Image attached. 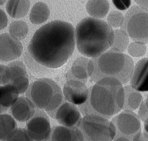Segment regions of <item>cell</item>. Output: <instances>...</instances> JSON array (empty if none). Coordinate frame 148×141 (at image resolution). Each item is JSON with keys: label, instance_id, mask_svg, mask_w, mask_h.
<instances>
[{"label": "cell", "instance_id": "cell-1", "mask_svg": "<svg viewBox=\"0 0 148 141\" xmlns=\"http://www.w3.org/2000/svg\"><path fill=\"white\" fill-rule=\"evenodd\" d=\"M76 46L75 29L71 24L56 20L35 32L28 51L38 63L49 68L61 67L71 57Z\"/></svg>", "mask_w": 148, "mask_h": 141}, {"label": "cell", "instance_id": "cell-2", "mask_svg": "<svg viewBox=\"0 0 148 141\" xmlns=\"http://www.w3.org/2000/svg\"><path fill=\"white\" fill-rule=\"evenodd\" d=\"M95 83L89 88L87 101L78 107L83 116L96 114L111 120L122 111L124 86L112 78H103Z\"/></svg>", "mask_w": 148, "mask_h": 141}, {"label": "cell", "instance_id": "cell-3", "mask_svg": "<svg viewBox=\"0 0 148 141\" xmlns=\"http://www.w3.org/2000/svg\"><path fill=\"white\" fill-rule=\"evenodd\" d=\"M75 38L78 51L85 57L92 58L111 48L114 41V29L104 20L86 17L77 24Z\"/></svg>", "mask_w": 148, "mask_h": 141}, {"label": "cell", "instance_id": "cell-4", "mask_svg": "<svg viewBox=\"0 0 148 141\" xmlns=\"http://www.w3.org/2000/svg\"><path fill=\"white\" fill-rule=\"evenodd\" d=\"M134 66L130 56L110 49L90 59L88 72L90 80L94 83L103 78H112L124 85L129 82Z\"/></svg>", "mask_w": 148, "mask_h": 141}, {"label": "cell", "instance_id": "cell-5", "mask_svg": "<svg viewBox=\"0 0 148 141\" xmlns=\"http://www.w3.org/2000/svg\"><path fill=\"white\" fill-rule=\"evenodd\" d=\"M26 93L36 108L47 113L55 111L64 100L60 87L49 78H40L34 81L29 85Z\"/></svg>", "mask_w": 148, "mask_h": 141}, {"label": "cell", "instance_id": "cell-6", "mask_svg": "<svg viewBox=\"0 0 148 141\" xmlns=\"http://www.w3.org/2000/svg\"><path fill=\"white\" fill-rule=\"evenodd\" d=\"M78 128L84 141H113L116 129L111 120L96 114L83 116Z\"/></svg>", "mask_w": 148, "mask_h": 141}, {"label": "cell", "instance_id": "cell-7", "mask_svg": "<svg viewBox=\"0 0 148 141\" xmlns=\"http://www.w3.org/2000/svg\"><path fill=\"white\" fill-rule=\"evenodd\" d=\"M133 41L148 43V11L140 6L130 8L121 27Z\"/></svg>", "mask_w": 148, "mask_h": 141}, {"label": "cell", "instance_id": "cell-8", "mask_svg": "<svg viewBox=\"0 0 148 141\" xmlns=\"http://www.w3.org/2000/svg\"><path fill=\"white\" fill-rule=\"evenodd\" d=\"M111 120L116 129L114 139L123 137L135 141L142 133L141 120L134 111L122 110Z\"/></svg>", "mask_w": 148, "mask_h": 141}, {"label": "cell", "instance_id": "cell-9", "mask_svg": "<svg viewBox=\"0 0 148 141\" xmlns=\"http://www.w3.org/2000/svg\"><path fill=\"white\" fill-rule=\"evenodd\" d=\"M52 128L47 113L37 108L34 115L27 121L25 127L33 141H49Z\"/></svg>", "mask_w": 148, "mask_h": 141}, {"label": "cell", "instance_id": "cell-10", "mask_svg": "<svg viewBox=\"0 0 148 141\" xmlns=\"http://www.w3.org/2000/svg\"><path fill=\"white\" fill-rule=\"evenodd\" d=\"M47 113L60 125L68 128H78L82 118L77 106L67 101L65 99L55 111Z\"/></svg>", "mask_w": 148, "mask_h": 141}, {"label": "cell", "instance_id": "cell-11", "mask_svg": "<svg viewBox=\"0 0 148 141\" xmlns=\"http://www.w3.org/2000/svg\"><path fill=\"white\" fill-rule=\"evenodd\" d=\"M86 83L78 80L67 81L63 92L66 100L77 106L84 103L89 95V88Z\"/></svg>", "mask_w": 148, "mask_h": 141}, {"label": "cell", "instance_id": "cell-12", "mask_svg": "<svg viewBox=\"0 0 148 141\" xmlns=\"http://www.w3.org/2000/svg\"><path fill=\"white\" fill-rule=\"evenodd\" d=\"M23 51V46L20 40L10 34L1 35V60L8 62L18 58Z\"/></svg>", "mask_w": 148, "mask_h": 141}, {"label": "cell", "instance_id": "cell-13", "mask_svg": "<svg viewBox=\"0 0 148 141\" xmlns=\"http://www.w3.org/2000/svg\"><path fill=\"white\" fill-rule=\"evenodd\" d=\"M10 70L9 84L14 86L20 94L26 93L29 86V77L26 66L22 62L15 61L8 65Z\"/></svg>", "mask_w": 148, "mask_h": 141}, {"label": "cell", "instance_id": "cell-14", "mask_svg": "<svg viewBox=\"0 0 148 141\" xmlns=\"http://www.w3.org/2000/svg\"><path fill=\"white\" fill-rule=\"evenodd\" d=\"M129 82L137 91L148 92V58L142 59L134 65Z\"/></svg>", "mask_w": 148, "mask_h": 141}, {"label": "cell", "instance_id": "cell-15", "mask_svg": "<svg viewBox=\"0 0 148 141\" xmlns=\"http://www.w3.org/2000/svg\"><path fill=\"white\" fill-rule=\"evenodd\" d=\"M36 108L27 97H20L10 108L12 115L17 121L27 122L35 114Z\"/></svg>", "mask_w": 148, "mask_h": 141}, {"label": "cell", "instance_id": "cell-16", "mask_svg": "<svg viewBox=\"0 0 148 141\" xmlns=\"http://www.w3.org/2000/svg\"><path fill=\"white\" fill-rule=\"evenodd\" d=\"M49 141H84L82 133L78 128H70L62 125H56Z\"/></svg>", "mask_w": 148, "mask_h": 141}, {"label": "cell", "instance_id": "cell-17", "mask_svg": "<svg viewBox=\"0 0 148 141\" xmlns=\"http://www.w3.org/2000/svg\"><path fill=\"white\" fill-rule=\"evenodd\" d=\"M90 59L86 57H79L75 59L71 70L66 75V80H76L86 83L90 78L88 66Z\"/></svg>", "mask_w": 148, "mask_h": 141}, {"label": "cell", "instance_id": "cell-18", "mask_svg": "<svg viewBox=\"0 0 148 141\" xmlns=\"http://www.w3.org/2000/svg\"><path fill=\"white\" fill-rule=\"evenodd\" d=\"M124 100L122 110L134 111L138 109L143 102V98L140 92L130 85L124 86Z\"/></svg>", "mask_w": 148, "mask_h": 141}, {"label": "cell", "instance_id": "cell-19", "mask_svg": "<svg viewBox=\"0 0 148 141\" xmlns=\"http://www.w3.org/2000/svg\"><path fill=\"white\" fill-rule=\"evenodd\" d=\"M30 6V0H8L6 10L12 17L22 18L28 13Z\"/></svg>", "mask_w": 148, "mask_h": 141}, {"label": "cell", "instance_id": "cell-20", "mask_svg": "<svg viewBox=\"0 0 148 141\" xmlns=\"http://www.w3.org/2000/svg\"><path fill=\"white\" fill-rule=\"evenodd\" d=\"M86 10L91 17L101 19L108 13L110 4L108 0H88Z\"/></svg>", "mask_w": 148, "mask_h": 141}, {"label": "cell", "instance_id": "cell-21", "mask_svg": "<svg viewBox=\"0 0 148 141\" xmlns=\"http://www.w3.org/2000/svg\"><path fill=\"white\" fill-rule=\"evenodd\" d=\"M0 93L1 106L8 109L16 102L20 94L17 88L10 84L1 86Z\"/></svg>", "mask_w": 148, "mask_h": 141}, {"label": "cell", "instance_id": "cell-22", "mask_svg": "<svg viewBox=\"0 0 148 141\" xmlns=\"http://www.w3.org/2000/svg\"><path fill=\"white\" fill-rule=\"evenodd\" d=\"M49 15L50 10L48 6L42 2H38L33 6L29 19L33 24H40L46 21Z\"/></svg>", "mask_w": 148, "mask_h": 141}, {"label": "cell", "instance_id": "cell-23", "mask_svg": "<svg viewBox=\"0 0 148 141\" xmlns=\"http://www.w3.org/2000/svg\"><path fill=\"white\" fill-rule=\"evenodd\" d=\"M16 120L12 115H1V141H5L17 129Z\"/></svg>", "mask_w": 148, "mask_h": 141}, {"label": "cell", "instance_id": "cell-24", "mask_svg": "<svg viewBox=\"0 0 148 141\" xmlns=\"http://www.w3.org/2000/svg\"><path fill=\"white\" fill-rule=\"evenodd\" d=\"M113 42L110 49L123 53L127 50L130 44V38L127 33L121 29L114 30Z\"/></svg>", "mask_w": 148, "mask_h": 141}, {"label": "cell", "instance_id": "cell-25", "mask_svg": "<svg viewBox=\"0 0 148 141\" xmlns=\"http://www.w3.org/2000/svg\"><path fill=\"white\" fill-rule=\"evenodd\" d=\"M10 34L19 40L25 39L28 34L29 29L26 22L16 20L12 22L9 28Z\"/></svg>", "mask_w": 148, "mask_h": 141}, {"label": "cell", "instance_id": "cell-26", "mask_svg": "<svg viewBox=\"0 0 148 141\" xmlns=\"http://www.w3.org/2000/svg\"><path fill=\"white\" fill-rule=\"evenodd\" d=\"M129 56L133 57H140L145 55L147 47L145 44L133 41L130 43L127 50Z\"/></svg>", "mask_w": 148, "mask_h": 141}, {"label": "cell", "instance_id": "cell-27", "mask_svg": "<svg viewBox=\"0 0 148 141\" xmlns=\"http://www.w3.org/2000/svg\"><path fill=\"white\" fill-rule=\"evenodd\" d=\"M124 21V16L119 11L113 10L109 13L107 18V23L109 26L113 28H121Z\"/></svg>", "mask_w": 148, "mask_h": 141}, {"label": "cell", "instance_id": "cell-28", "mask_svg": "<svg viewBox=\"0 0 148 141\" xmlns=\"http://www.w3.org/2000/svg\"><path fill=\"white\" fill-rule=\"evenodd\" d=\"M5 141H33L25 128H18Z\"/></svg>", "mask_w": 148, "mask_h": 141}, {"label": "cell", "instance_id": "cell-29", "mask_svg": "<svg viewBox=\"0 0 148 141\" xmlns=\"http://www.w3.org/2000/svg\"><path fill=\"white\" fill-rule=\"evenodd\" d=\"M0 69H1L0 83H1V86H4L9 84L11 78V73L8 66L4 64H1Z\"/></svg>", "mask_w": 148, "mask_h": 141}, {"label": "cell", "instance_id": "cell-30", "mask_svg": "<svg viewBox=\"0 0 148 141\" xmlns=\"http://www.w3.org/2000/svg\"><path fill=\"white\" fill-rule=\"evenodd\" d=\"M114 6L120 10L129 8L131 4V0H112Z\"/></svg>", "mask_w": 148, "mask_h": 141}, {"label": "cell", "instance_id": "cell-31", "mask_svg": "<svg viewBox=\"0 0 148 141\" xmlns=\"http://www.w3.org/2000/svg\"><path fill=\"white\" fill-rule=\"evenodd\" d=\"M8 22L7 17L4 12L1 10V29H4L6 27Z\"/></svg>", "mask_w": 148, "mask_h": 141}, {"label": "cell", "instance_id": "cell-32", "mask_svg": "<svg viewBox=\"0 0 148 141\" xmlns=\"http://www.w3.org/2000/svg\"><path fill=\"white\" fill-rule=\"evenodd\" d=\"M134 1L138 6L148 11V0H134Z\"/></svg>", "mask_w": 148, "mask_h": 141}, {"label": "cell", "instance_id": "cell-33", "mask_svg": "<svg viewBox=\"0 0 148 141\" xmlns=\"http://www.w3.org/2000/svg\"><path fill=\"white\" fill-rule=\"evenodd\" d=\"M142 133L144 136L148 139V118L144 121L143 131Z\"/></svg>", "mask_w": 148, "mask_h": 141}, {"label": "cell", "instance_id": "cell-34", "mask_svg": "<svg viewBox=\"0 0 148 141\" xmlns=\"http://www.w3.org/2000/svg\"><path fill=\"white\" fill-rule=\"evenodd\" d=\"M135 141H148V139L144 136L142 132L140 135Z\"/></svg>", "mask_w": 148, "mask_h": 141}, {"label": "cell", "instance_id": "cell-35", "mask_svg": "<svg viewBox=\"0 0 148 141\" xmlns=\"http://www.w3.org/2000/svg\"><path fill=\"white\" fill-rule=\"evenodd\" d=\"M113 141H130L129 139L125 137H121L114 139Z\"/></svg>", "mask_w": 148, "mask_h": 141}, {"label": "cell", "instance_id": "cell-36", "mask_svg": "<svg viewBox=\"0 0 148 141\" xmlns=\"http://www.w3.org/2000/svg\"><path fill=\"white\" fill-rule=\"evenodd\" d=\"M144 102H145V105L146 108L148 111V94L147 95L145 99L144 100Z\"/></svg>", "mask_w": 148, "mask_h": 141}, {"label": "cell", "instance_id": "cell-37", "mask_svg": "<svg viewBox=\"0 0 148 141\" xmlns=\"http://www.w3.org/2000/svg\"><path fill=\"white\" fill-rule=\"evenodd\" d=\"M7 1V0H1V5H3Z\"/></svg>", "mask_w": 148, "mask_h": 141}, {"label": "cell", "instance_id": "cell-38", "mask_svg": "<svg viewBox=\"0 0 148 141\" xmlns=\"http://www.w3.org/2000/svg\"></svg>", "mask_w": 148, "mask_h": 141}]
</instances>
